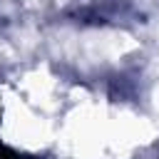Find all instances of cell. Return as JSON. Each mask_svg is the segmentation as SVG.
Here are the masks:
<instances>
[{"instance_id": "1", "label": "cell", "mask_w": 159, "mask_h": 159, "mask_svg": "<svg viewBox=\"0 0 159 159\" xmlns=\"http://www.w3.org/2000/svg\"><path fill=\"white\" fill-rule=\"evenodd\" d=\"M0 159H35V157L22 154V152H15V149H10L7 144H2V142H0Z\"/></svg>"}]
</instances>
